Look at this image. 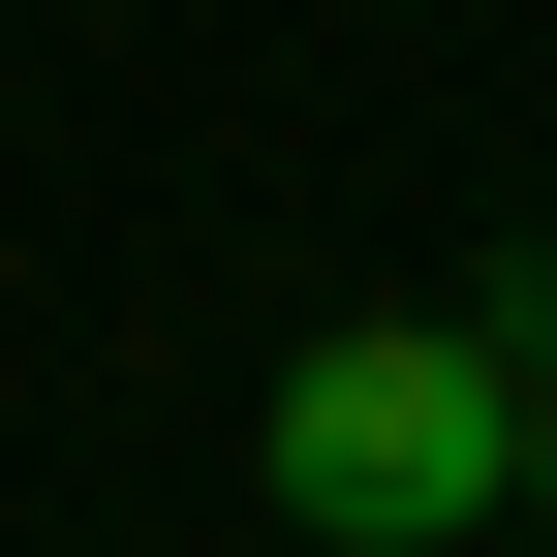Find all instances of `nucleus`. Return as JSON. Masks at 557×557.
Masks as SVG:
<instances>
[{
	"mask_svg": "<svg viewBox=\"0 0 557 557\" xmlns=\"http://www.w3.org/2000/svg\"><path fill=\"white\" fill-rule=\"evenodd\" d=\"M248 465H278L310 557H434V527H496V465H527V341L496 310H341Z\"/></svg>",
	"mask_w": 557,
	"mask_h": 557,
	"instance_id": "1",
	"label": "nucleus"
},
{
	"mask_svg": "<svg viewBox=\"0 0 557 557\" xmlns=\"http://www.w3.org/2000/svg\"><path fill=\"white\" fill-rule=\"evenodd\" d=\"M496 496H527V527H557V372H527V465H496Z\"/></svg>",
	"mask_w": 557,
	"mask_h": 557,
	"instance_id": "2",
	"label": "nucleus"
}]
</instances>
